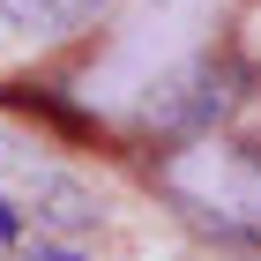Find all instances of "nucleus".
Here are the masks:
<instances>
[{"label": "nucleus", "mask_w": 261, "mask_h": 261, "mask_svg": "<svg viewBox=\"0 0 261 261\" xmlns=\"http://www.w3.org/2000/svg\"><path fill=\"white\" fill-rule=\"evenodd\" d=\"M38 261H82L75 246H38Z\"/></svg>", "instance_id": "nucleus-4"}, {"label": "nucleus", "mask_w": 261, "mask_h": 261, "mask_svg": "<svg viewBox=\"0 0 261 261\" xmlns=\"http://www.w3.org/2000/svg\"><path fill=\"white\" fill-rule=\"evenodd\" d=\"M164 179H172V194L201 224L239 231V239H261V164L254 157H239V149H201V157L172 164Z\"/></svg>", "instance_id": "nucleus-1"}, {"label": "nucleus", "mask_w": 261, "mask_h": 261, "mask_svg": "<svg viewBox=\"0 0 261 261\" xmlns=\"http://www.w3.org/2000/svg\"><path fill=\"white\" fill-rule=\"evenodd\" d=\"M0 239H22V217H15V201L0 194Z\"/></svg>", "instance_id": "nucleus-3"}, {"label": "nucleus", "mask_w": 261, "mask_h": 261, "mask_svg": "<svg viewBox=\"0 0 261 261\" xmlns=\"http://www.w3.org/2000/svg\"><path fill=\"white\" fill-rule=\"evenodd\" d=\"M105 0H0V15L15 22V30H38V38H60L75 22H90Z\"/></svg>", "instance_id": "nucleus-2"}]
</instances>
